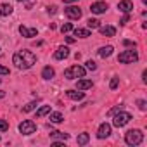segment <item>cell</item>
Wrapping results in <instances>:
<instances>
[{"instance_id":"cell-35","label":"cell","mask_w":147,"mask_h":147,"mask_svg":"<svg viewBox=\"0 0 147 147\" xmlns=\"http://www.w3.org/2000/svg\"><path fill=\"white\" fill-rule=\"evenodd\" d=\"M123 45H126V47H135L137 43H135V42H131V40H123Z\"/></svg>"},{"instance_id":"cell-11","label":"cell","mask_w":147,"mask_h":147,"mask_svg":"<svg viewBox=\"0 0 147 147\" xmlns=\"http://www.w3.org/2000/svg\"><path fill=\"white\" fill-rule=\"evenodd\" d=\"M19 33L24 36V38H33V36H36V28H28V26H19Z\"/></svg>"},{"instance_id":"cell-27","label":"cell","mask_w":147,"mask_h":147,"mask_svg":"<svg viewBox=\"0 0 147 147\" xmlns=\"http://www.w3.org/2000/svg\"><path fill=\"white\" fill-rule=\"evenodd\" d=\"M118 85H119V78H118V76H114V78L111 80V83H109V88H111V90H114V88H118Z\"/></svg>"},{"instance_id":"cell-19","label":"cell","mask_w":147,"mask_h":147,"mask_svg":"<svg viewBox=\"0 0 147 147\" xmlns=\"http://www.w3.org/2000/svg\"><path fill=\"white\" fill-rule=\"evenodd\" d=\"M12 5L9 4H0V16H11L12 14Z\"/></svg>"},{"instance_id":"cell-6","label":"cell","mask_w":147,"mask_h":147,"mask_svg":"<svg viewBox=\"0 0 147 147\" xmlns=\"http://www.w3.org/2000/svg\"><path fill=\"white\" fill-rule=\"evenodd\" d=\"M19 131L23 135H31L36 131V123L31 121V119H24L23 123H19Z\"/></svg>"},{"instance_id":"cell-31","label":"cell","mask_w":147,"mask_h":147,"mask_svg":"<svg viewBox=\"0 0 147 147\" xmlns=\"http://www.w3.org/2000/svg\"><path fill=\"white\" fill-rule=\"evenodd\" d=\"M137 104H138V107H140L142 111L147 109V102H145V100H137Z\"/></svg>"},{"instance_id":"cell-32","label":"cell","mask_w":147,"mask_h":147,"mask_svg":"<svg viewBox=\"0 0 147 147\" xmlns=\"http://www.w3.org/2000/svg\"><path fill=\"white\" fill-rule=\"evenodd\" d=\"M0 75H9V67H5V66H2V64H0Z\"/></svg>"},{"instance_id":"cell-22","label":"cell","mask_w":147,"mask_h":147,"mask_svg":"<svg viewBox=\"0 0 147 147\" xmlns=\"http://www.w3.org/2000/svg\"><path fill=\"white\" fill-rule=\"evenodd\" d=\"M88 140H90V135L88 133H80L78 138H76L78 145H85V144H88Z\"/></svg>"},{"instance_id":"cell-8","label":"cell","mask_w":147,"mask_h":147,"mask_svg":"<svg viewBox=\"0 0 147 147\" xmlns=\"http://www.w3.org/2000/svg\"><path fill=\"white\" fill-rule=\"evenodd\" d=\"M90 11H92V14H104L107 11V4L106 2H94L90 5Z\"/></svg>"},{"instance_id":"cell-3","label":"cell","mask_w":147,"mask_h":147,"mask_svg":"<svg viewBox=\"0 0 147 147\" xmlns=\"http://www.w3.org/2000/svg\"><path fill=\"white\" fill-rule=\"evenodd\" d=\"M142 140H144V133H142V130H128L126 133H125V142L128 144V145H138V144H142Z\"/></svg>"},{"instance_id":"cell-10","label":"cell","mask_w":147,"mask_h":147,"mask_svg":"<svg viewBox=\"0 0 147 147\" xmlns=\"http://www.w3.org/2000/svg\"><path fill=\"white\" fill-rule=\"evenodd\" d=\"M118 9L125 14H130L131 9H133V2L131 0H119V4H118Z\"/></svg>"},{"instance_id":"cell-26","label":"cell","mask_w":147,"mask_h":147,"mask_svg":"<svg viewBox=\"0 0 147 147\" xmlns=\"http://www.w3.org/2000/svg\"><path fill=\"white\" fill-rule=\"evenodd\" d=\"M71 30H73V24H71V23H64V24L61 26V31H62V33H69Z\"/></svg>"},{"instance_id":"cell-20","label":"cell","mask_w":147,"mask_h":147,"mask_svg":"<svg viewBox=\"0 0 147 147\" xmlns=\"http://www.w3.org/2000/svg\"><path fill=\"white\" fill-rule=\"evenodd\" d=\"M49 119H50V123H62L64 121L61 113H52V111L49 113Z\"/></svg>"},{"instance_id":"cell-23","label":"cell","mask_w":147,"mask_h":147,"mask_svg":"<svg viewBox=\"0 0 147 147\" xmlns=\"http://www.w3.org/2000/svg\"><path fill=\"white\" fill-rule=\"evenodd\" d=\"M50 113V106H42L38 111H36V118H43Z\"/></svg>"},{"instance_id":"cell-28","label":"cell","mask_w":147,"mask_h":147,"mask_svg":"<svg viewBox=\"0 0 147 147\" xmlns=\"http://www.w3.org/2000/svg\"><path fill=\"white\" fill-rule=\"evenodd\" d=\"M9 130V123L5 119H0V131H7Z\"/></svg>"},{"instance_id":"cell-33","label":"cell","mask_w":147,"mask_h":147,"mask_svg":"<svg viewBox=\"0 0 147 147\" xmlns=\"http://www.w3.org/2000/svg\"><path fill=\"white\" fill-rule=\"evenodd\" d=\"M18 2H26V9H31L35 0H18Z\"/></svg>"},{"instance_id":"cell-37","label":"cell","mask_w":147,"mask_h":147,"mask_svg":"<svg viewBox=\"0 0 147 147\" xmlns=\"http://www.w3.org/2000/svg\"><path fill=\"white\" fill-rule=\"evenodd\" d=\"M62 145H64L62 142H54V144H52V147H62Z\"/></svg>"},{"instance_id":"cell-21","label":"cell","mask_w":147,"mask_h":147,"mask_svg":"<svg viewBox=\"0 0 147 147\" xmlns=\"http://www.w3.org/2000/svg\"><path fill=\"white\" fill-rule=\"evenodd\" d=\"M50 137H52V138H59V140H62V142H66V140L69 138V135H67V133H62V131H52Z\"/></svg>"},{"instance_id":"cell-36","label":"cell","mask_w":147,"mask_h":147,"mask_svg":"<svg viewBox=\"0 0 147 147\" xmlns=\"http://www.w3.org/2000/svg\"><path fill=\"white\" fill-rule=\"evenodd\" d=\"M128 21H130V16H128V14H125V18H123L121 21H119V24H126Z\"/></svg>"},{"instance_id":"cell-40","label":"cell","mask_w":147,"mask_h":147,"mask_svg":"<svg viewBox=\"0 0 147 147\" xmlns=\"http://www.w3.org/2000/svg\"><path fill=\"white\" fill-rule=\"evenodd\" d=\"M5 97V92H0V99H4Z\"/></svg>"},{"instance_id":"cell-38","label":"cell","mask_w":147,"mask_h":147,"mask_svg":"<svg viewBox=\"0 0 147 147\" xmlns=\"http://www.w3.org/2000/svg\"><path fill=\"white\" fill-rule=\"evenodd\" d=\"M66 42H67V43H75V38H73V36H67Z\"/></svg>"},{"instance_id":"cell-29","label":"cell","mask_w":147,"mask_h":147,"mask_svg":"<svg viewBox=\"0 0 147 147\" xmlns=\"http://www.w3.org/2000/svg\"><path fill=\"white\" fill-rule=\"evenodd\" d=\"M85 64H87V69H88V71H95V69H97V64H95L94 61H87Z\"/></svg>"},{"instance_id":"cell-15","label":"cell","mask_w":147,"mask_h":147,"mask_svg":"<svg viewBox=\"0 0 147 147\" xmlns=\"http://www.w3.org/2000/svg\"><path fill=\"white\" fill-rule=\"evenodd\" d=\"M92 80H78L76 82V88L78 90H88V88H92Z\"/></svg>"},{"instance_id":"cell-9","label":"cell","mask_w":147,"mask_h":147,"mask_svg":"<svg viewBox=\"0 0 147 147\" xmlns=\"http://www.w3.org/2000/svg\"><path fill=\"white\" fill-rule=\"evenodd\" d=\"M109 135H111V125L109 123H102L99 126V130H97V137L99 138H107Z\"/></svg>"},{"instance_id":"cell-13","label":"cell","mask_w":147,"mask_h":147,"mask_svg":"<svg viewBox=\"0 0 147 147\" xmlns=\"http://www.w3.org/2000/svg\"><path fill=\"white\" fill-rule=\"evenodd\" d=\"M66 95L69 97V99H73V100H82L83 97H85V94H83V90H66Z\"/></svg>"},{"instance_id":"cell-25","label":"cell","mask_w":147,"mask_h":147,"mask_svg":"<svg viewBox=\"0 0 147 147\" xmlns=\"http://www.w3.org/2000/svg\"><path fill=\"white\" fill-rule=\"evenodd\" d=\"M33 109H36V100H31V102H28V104L23 107V113H30V111H33Z\"/></svg>"},{"instance_id":"cell-1","label":"cell","mask_w":147,"mask_h":147,"mask_svg":"<svg viewBox=\"0 0 147 147\" xmlns=\"http://www.w3.org/2000/svg\"><path fill=\"white\" fill-rule=\"evenodd\" d=\"M12 62L18 69H30L35 62H36V55L31 50H18L12 55Z\"/></svg>"},{"instance_id":"cell-2","label":"cell","mask_w":147,"mask_h":147,"mask_svg":"<svg viewBox=\"0 0 147 147\" xmlns=\"http://www.w3.org/2000/svg\"><path fill=\"white\" fill-rule=\"evenodd\" d=\"M85 73H87V69H85V67H82V66L75 64V66H69V67L64 71V78H67V80L83 78V76H85Z\"/></svg>"},{"instance_id":"cell-30","label":"cell","mask_w":147,"mask_h":147,"mask_svg":"<svg viewBox=\"0 0 147 147\" xmlns=\"http://www.w3.org/2000/svg\"><path fill=\"white\" fill-rule=\"evenodd\" d=\"M121 109H123V106H116V107H113L107 114H109V116H113V114H116V113H118V111H121Z\"/></svg>"},{"instance_id":"cell-5","label":"cell","mask_w":147,"mask_h":147,"mask_svg":"<svg viewBox=\"0 0 147 147\" xmlns=\"http://www.w3.org/2000/svg\"><path fill=\"white\" fill-rule=\"evenodd\" d=\"M138 61V54H137V50H125V52H121L119 55H118V62H121V64H131V62H137Z\"/></svg>"},{"instance_id":"cell-4","label":"cell","mask_w":147,"mask_h":147,"mask_svg":"<svg viewBox=\"0 0 147 147\" xmlns=\"http://www.w3.org/2000/svg\"><path fill=\"white\" fill-rule=\"evenodd\" d=\"M130 121H131V114H130V113H125L123 109H121V111H118L116 114H113V125H114V126H118V128H121V126L128 125Z\"/></svg>"},{"instance_id":"cell-16","label":"cell","mask_w":147,"mask_h":147,"mask_svg":"<svg viewBox=\"0 0 147 147\" xmlns=\"http://www.w3.org/2000/svg\"><path fill=\"white\" fill-rule=\"evenodd\" d=\"M54 75H55V71H54L50 66H45L43 71H42V78H43V80H52Z\"/></svg>"},{"instance_id":"cell-17","label":"cell","mask_w":147,"mask_h":147,"mask_svg":"<svg viewBox=\"0 0 147 147\" xmlns=\"http://www.w3.org/2000/svg\"><path fill=\"white\" fill-rule=\"evenodd\" d=\"M113 47L111 45H106V47H100L99 49V55L102 57V59H106V57H111V54H113Z\"/></svg>"},{"instance_id":"cell-39","label":"cell","mask_w":147,"mask_h":147,"mask_svg":"<svg viewBox=\"0 0 147 147\" xmlns=\"http://www.w3.org/2000/svg\"><path fill=\"white\" fill-rule=\"evenodd\" d=\"M64 4H73V2H78V0H62Z\"/></svg>"},{"instance_id":"cell-12","label":"cell","mask_w":147,"mask_h":147,"mask_svg":"<svg viewBox=\"0 0 147 147\" xmlns=\"http://www.w3.org/2000/svg\"><path fill=\"white\" fill-rule=\"evenodd\" d=\"M67 57H69V49L67 47H59L54 52V59L55 61H62V59H67Z\"/></svg>"},{"instance_id":"cell-18","label":"cell","mask_w":147,"mask_h":147,"mask_svg":"<svg viewBox=\"0 0 147 147\" xmlns=\"http://www.w3.org/2000/svg\"><path fill=\"white\" fill-rule=\"evenodd\" d=\"M73 31H75V36H78V38H88L90 36V30H85V28H75Z\"/></svg>"},{"instance_id":"cell-34","label":"cell","mask_w":147,"mask_h":147,"mask_svg":"<svg viewBox=\"0 0 147 147\" xmlns=\"http://www.w3.org/2000/svg\"><path fill=\"white\" fill-rule=\"evenodd\" d=\"M47 12H49V14H55V12H57V7H55V5H49V7H47Z\"/></svg>"},{"instance_id":"cell-7","label":"cell","mask_w":147,"mask_h":147,"mask_svg":"<svg viewBox=\"0 0 147 147\" xmlns=\"http://www.w3.org/2000/svg\"><path fill=\"white\" fill-rule=\"evenodd\" d=\"M64 14L69 18V19H80L82 18V9L80 7H76V5H69V7H66L64 9Z\"/></svg>"},{"instance_id":"cell-14","label":"cell","mask_w":147,"mask_h":147,"mask_svg":"<svg viewBox=\"0 0 147 147\" xmlns=\"http://www.w3.org/2000/svg\"><path fill=\"white\" fill-rule=\"evenodd\" d=\"M99 31L102 36H114L116 35V28L114 26H99Z\"/></svg>"},{"instance_id":"cell-24","label":"cell","mask_w":147,"mask_h":147,"mask_svg":"<svg viewBox=\"0 0 147 147\" xmlns=\"http://www.w3.org/2000/svg\"><path fill=\"white\" fill-rule=\"evenodd\" d=\"M87 26H88L90 30H95V28H99V26H100V21H99V19H94V18H90V19L87 21Z\"/></svg>"}]
</instances>
